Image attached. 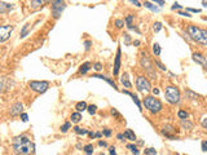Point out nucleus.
I'll return each instance as SVG.
<instances>
[{"label":"nucleus","mask_w":207,"mask_h":155,"mask_svg":"<svg viewBox=\"0 0 207 155\" xmlns=\"http://www.w3.org/2000/svg\"><path fill=\"white\" fill-rule=\"evenodd\" d=\"M13 150L17 155H31L35 151V145L27 136H17L13 139Z\"/></svg>","instance_id":"f257e3e1"},{"label":"nucleus","mask_w":207,"mask_h":155,"mask_svg":"<svg viewBox=\"0 0 207 155\" xmlns=\"http://www.w3.org/2000/svg\"><path fill=\"white\" fill-rule=\"evenodd\" d=\"M186 32H188V36L192 40L200 43L202 45H207V30L200 29L194 25H189L186 29Z\"/></svg>","instance_id":"f03ea898"},{"label":"nucleus","mask_w":207,"mask_h":155,"mask_svg":"<svg viewBox=\"0 0 207 155\" xmlns=\"http://www.w3.org/2000/svg\"><path fill=\"white\" fill-rule=\"evenodd\" d=\"M144 106L153 114H158L159 111H162V109H163L162 102L158 98L152 97V96H148V97L144 98Z\"/></svg>","instance_id":"7ed1b4c3"},{"label":"nucleus","mask_w":207,"mask_h":155,"mask_svg":"<svg viewBox=\"0 0 207 155\" xmlns=\"http://www.w3.org/2000/svg\"><path fill=\"white\" fill-rule=\"evenodd\" d=\"M165 97L166 100L172 103V105H176V103H179L181 101V94H180V91L174 87V85H168V87L166 88L165 91Z\"/></svg>","instance_id":"20e7f679"},{"label":"nucleus","mask_w":207,"mask_h":155,"mask_svg":"<svg viewBox=\"0 0 207 155\" xmlns=\"http://www.w3.org/2000/svg\"><path fill=\"white\" fill-rule=\"evenodd\" d=\"M141 59H140V63H141V66L146 70V73L149 74V76L152 78V79H157V73L154 71V65H153V62L150 61V58H149V56L146 54V53H141Z\"/></svg>","instance_id":"39448f33"},{"label":"nucleus","mask_w":207,"mask_h":155,"mask_svg":"<svg viewBox=\"0 0 207 155\" xmlns=\"http://www.w3.org/2000/svg\"><path fill=\"white\" fill-rule=\"evenodd\" d=\"M29 87L31 91L34 92H36V93H44L48 91L49 88V83L46 82V80H43V82H39V80H32L29 83Z\"/></svg>","instance_id":"423d86ee"},{"label":"nucleus","mask_w":207,"mask_h":155,"mask_svg":"<svg viewBox=\"0 0 207 155\" xmlns=\"http://www.w3.org/2000/svg\"><path fill=\"white\" fill-rule=\"evenodd\" d=\"M65 8H66V3L62 2V0H55V2H52V16H53V18L58 20L60 16L65 11Z\"/></svg>","instance_id":"0eeeda50"},{"label":"nucleus","mask_w":207,"mask_h":155,"mask_svg":"<svg viewBox=\"0 0 207 155\" xmlns=\"http://www.w3.org/2000/svg\"><path fill=\"white\" fill-rule=\"evenodd\" d=\"M136 87L140 92L142 93H148L149 91H152V85H150V82L146 79L145 76H139L136 80Z\"/></svg>","instance_id":"6e6552de"},{"label":"nucleus","mask_w":207,"mask_h":155,"mask_svg":"<svg viewBox=\"0 0 207 155\" xmlns=\"http://www.w3.org/2000/svg\"><path fill=\"white\" fill-rule=\"evenodd\" d=\"M14 27L12 25H4L0 26V43H5L8 39L11 38L12 32H13Z\"/></svg>","instance_id":"1a4fd4ad"},{"label":"nucleus","mask_w":207,"mask_h":155,"mask_svg":"<svg viewBox=\"0 0 207 155\" xmlns=\"http://www.w3.org/2000/svg\"><path fill=\"white\" fill-rule=\"evenodd\" d=\"M12 85H13V80L11 79V78L4 76V75L0 76V92L8 91V89L12 87Z\"/></svg>","instance_id":"9d476101"},{"label":"nucleus","mask_w":207,"mask_h":155,"mask_svg":"<svg viewBox=\"0 0 207 155\" xmlns=\"http://www.w3.org/2000/svg\"><path fill=\"white\" fill-rule=\"evenodd\" d=\"M22 111H23V103L22 102H16L11 107V115L12 116H18V115L21 116Z\"/></svg>","instance_id":"9b49d317"},{"label":"nucleus","mask_w":207,"mask_h":155,"mask_svg":"<svg viewBox=\"0 0 207 155\" xmlns=\"http://www.w3.org/2000/svg\"><path fill=\"white\" fill-rule=\"evenodd\" d=\"M176 132V129L172 127V125H166V127H163V129H162V134H165L167 139H170V140H177V137H175L172 133H175Z\"/></svg>","instance_id":"f8f14e48"},{"label":"nucleus","mask_w":207,"mask_h":155,"mask_svg":"<svg viewBox=\"0 0 207 155\" xmlns=\"http://www.w3.org/2000/svg\"><path fill=\"white\" fill-rule=\"evenodd\" d=\"M193 61L194 62H197V63H200V65H202L205 68H207V57H205L203 54H201V53H193Z\"/></svg>","instance_id":"ddd939ff"},{"label":"nucleus","mask_w":207,"mask_h":155,"mask_svg":"<svg viewBox=\"0 0 207 155\" xmlns=\"http://www.w3.org/2000/svg\"><path fill=\"white\" fill-rule=\"evenodd\" d=\"M119 68H120V48L117 49V56H115V62H114V68H113V74L117 76L119 74Z\"/></svg>","instance_id":"4468645a"},{"label":"nucleus","mask_w":207,"mask_h":155,"mask_svg":"<svg viewBox=\"0 0 207 155\" xmlns=\"http://www.w3.org/2000/svg\"><path fill=\"white\" fill-rule=\"evenodd\" d=\"M91 78H96V79H101V80H105L106 83H109L111 87H113L114 89H118L117 88V84H115V82L113 80V79H110V78H108V76H105V75H99V74H93Z\"/></svg>","instance_id":"2eb2a0df"},{"label":"nucleus","mask_w":207,"mask_h":155,"mask_svg":"<svg viewBox=\"0 0 207 155\" xmlns=\"http://www.w3.org/2000/svg\"><path fill=\"white\" fill-rule=\"evenodd\" d=\"M14 8L13 4H9V3H4V2H0V14H4V13H8L9 11H12Z\"/></svg>","instance_id":"dca6fc26"},{"label":"nucleus","mask_w":207,"mask_h":155,"mask_svg":"<svg viewBox=\"0 0 207 155\" xmlns=\"http://www.w3.org/2000/svg\"><path fill=\"white\" fill-rule=\"evenodd\" d=\"M92 66H93V65H92L89 61H87V62L82 63V65H80V67H79V73H80V74H83V75H84V74H87V73L91 70V68H92Z\"/></svg>","instance_id":"f3484780"},{"label":"nucleus","mask_w":207,"mask_h":155,"mask_svg":"<svg viewBox=\"0 0 207 155\" xmlns=\"http://www.w3.org/2000/svg\"><path fill=\"white\" fill-rule=\"evenodd\" d=\"M123 93H124V94H128V96H131V97H132V100H133V102L136 103V106H137V107H139V110H140V111L142 110V105H141V102H140V100H139V98H137V97L135 96V94H133V93H131V92H128V91H123Z\"/></svg>","instance_id":"a211bd4d"},{"label":"nucleus","mask_w":207,"mask_h":155,"mask_svg":"<svg viewBox=\"0 0 207 155\" xmlns=\"http://www.w3.org/2000/svg\"><path fill=\"white\" fill-rule=\"evenodd\" d=\"M120 82H122V84L124 85L126 88H131V87H132V84H131V82H129V78H128V74H127V73H124V74L122 75V78H120Z\"/></svg>","instance_id":"6ab92c4d"},{"label":"nucleus","mask_w":207,"mask_h":155,"mask_svg":"<svg viewBox=\"0 0 207 155\" xmlns=\"http://www.w3.org/2000/svg\"><path fill=\"white\" fill-rule=\"evenodd\" d=\"M123 137L127 140H129V141H136V134L132 132V129H127V131L124 132V134H123Z\"/></svg>","instance_id":"aec40b11"},{"label":"nucleus","mask_w":207,"mask_h":155,"mask_svg":"<svg viewBox=\"0 0 207 155\" xmlns=\"http://www.w3.org/2000/svg\"><path fill=\"white\" fill-rule=\"evenodd\" d=\"M87 103H85L84 101H80V102H78L76 105H75V109H76V113H82V111L84 110H87Z\"/></svg>","instance_id":"412c9836"},{"label":"nucleus","mask_w":207,"mask_h":155,"mask_svg":"<svg viewBox=\"0 0 207 155\" xmlns=\"http://www.w3.org/2000/svg\"><path fill=\"white\" fill-rule=\"evenodd\" d=\"M181 127H183L184 129L190 131V129H193V123L189 119H184V120H181Z\"/></svg>","instance_id":"4be33fe9"},{"label":"nucleus","mask_w":207,"mask_h":155,"mask_svg":"<svg viewBox=\"0 0 207 155\" xmlns=\"http://www.w3.org/2000/svg\"><path fill=\"white\" fill-rule=\"evenodd\" d=\"M80 120H82V114L80 113H73L71 114V122L73 123H79L80 122Z\"/></svg>","instance_id":"5701e85b"},{"label":"nucleus","mask_w":207,"mask_h":155,"mask_svg":"<svg viewBox=\"0 0 207 155\" xmlns=\"http://www.w3.org/2000/svg\"><path fill=\"white\" fill-rule=\"evenodd\" d=\"M142 5H145V8H148V9H150L152 12H158L159 11V8L153 5V3H150V2H145Z\"/></svg>","instance_id":"b1692460"},{"label":"nucleus","mask_w":207,"mask_h":155,"mask_svg":"<svg viewBox=\"0 0 207 155\" xmlns=\"http://www.w3.org/2000/svg\"><path fill=\"white\" fill-rule=\"evenodd\" d=\"M74 131H75V133H76V134H79V136L88 134V131H87V129L80 128V127H75V128H74Z\"/></svg>","instance_id":"393cba45"},{"label":"nucleus","mask_w":207,"mask_h":155,"mask_svg":"<svg viewBox=\"0 0 207 155\" xmlns=\"http://www.w3.org/2000/svg\"><path fill=\"white\" fill-rule=\"evenodd\" d=\"M127 149L131 150V153L135 154V155H139V154H140L139 149H137V146H135V145H132V143H128V145H127Z\"/></svg>","instance_id":"a878e982"},{"label":"nucleus","mask_w":207,"mask_h":155,"mask_svg":"<svg viewBox=\"0 0 207 155\" xmlns=\"http://www.w3.org/2000/svg\"><path fill=\"white\" fill-rule=\"evenodd\" d=\"M185 94L188 96V98H190V100H195V98L200 97L197 93H194V92H193V91H190V89H186V91H185Z\"/></svg>","instance_id":"bb28decb"},{"label":"nucleus","mask_w":207,"mask_h":155,"mask_svg":"<svg viewBox=\"0 0 207 155\" xmlns=\"http://www.w3.org/2000/svg\"><path fill=\"white\" fill-rule=\"evenodd\" d=\"M83 150H84V153L87 154V155H92V153H93V145H85L84 148H83Z\"/></svg>","instance_id":"cd10ccee"},{"label":"nucleus","mask_w":207,"mask_h":155,"mask_svg":"<svg viewBox=\"0 0 207 155\" xmlns=\"http://www.w3.org/2000/svg\"><path fill=\"white\" fill-rule=\"evenodd\" d=\"M153 52H154L155 56L161 54V45L158 44V43H154V44H153Z\"/></svg>","instance_id":"c85d7f7f"},{"label":"nucleus","mask_w":207,"mask_h":155,"mask_svg":"<svg viewBox=\"0 0 207 155\" xmlns=\"http://www.w3.org/2000/svg\"><path fill=\"white\" fill-rule=\"evenodd\" d=\"M177 116H179L181 120H184V119H188V118H189V114L186 113V111H184V110H179Z\"/></svg>","instance_id":"c756f323"},{"label":"nucleus","mask_w":207,"mask_h":155,"mask_svg":"<svg viewBox=\"0 0 207 155\" xmlns=\"http://www.w3.org/2000/svg\"><path fill=\"white\" fill-rule=\"evenodd\" d=\"M29 29H30V23H26L23 26V29L21 31V38H25L26 35H27V32H29Z\"/></svg>","instance_id":"7c9ffc66"},{"label":"nucleus","mask_w":207,"mask_h":155,"mask_svg":"<svg viewBox=\"0 0 207 155\" xmlns=\"http://www.w3.org/2000/svg\"><path fill=\"white\" fill-rule=\"evenodd\" d=\"M135 18V16L133 14H128L127 16V18H126V23H127V27H129V26H132V21Z\"/></svg>","instance_id":"2f4dec72"},{"label":"nucleus","mask_w":207,"mask_h":155,"mask_svg":"<svg viewBox=\"0 0 207 155\" xmlns=\"http://www.w3.org/2000/svg\"><path fill=\"white\" fill-rule=\"evenodd\" d=\"M145 155H157V150H155L154 148H148L145 149Z\"/></svg>","instance_id":"473e14b6"},{"label":"nucleus","mask_w":207,"mask_h":155,"mask_svg":"<svg viewBox=\"0 0 207 155\" xmlns=\"http://www.w3.org/2000/svg\"><path fill=\"white\" fill-rule=\"evenodd\" d=\"M70 127H71V123H70V122H66V123L61 127V132H62V133H66L69 129H70Z\"/></svg>","instance_id":"72a5a7b5"},{"label":"nucleus","mask_w":207,"mask_h":155,"mask_svg":"<svg viewBox=\"0 0 207 155\" xmlns=\"http://www.w3.org/2000/svg\"><path fill=\"white\" fill-rule=\"evenodd\" d=\"M87 110H88V113H89L91 115H94V114H96L97 106H96V105H89V106L87 107Z\"/></svg>","instance_id":"f704fd0d"},{"label":"nucleus","mask_w":207,"mask_h":155,"mask_svg":"<svg viewBox=\"0 0 207 155\" xmlns=\"http://www.w3.org/2000/svg\"><path fill=\"white\" fill-rule=\"evenodd\" d=\"M153 30H154V32H159L162 30V23L161 22H155L153 25Z\"/></svg>","instance_id":"c9c22d12"},{"label":"nucleus","mask_w":207,"mask_h":155,"mask_svg":"<svg viewBox=\"0 0 207 155\" xmlns=\"http://www.w3.org/2000/svg\"><path fill=\"white\" fill-rule=\"evenodd\" d=\"M44 4V2H40V0H38V2H35V0H34V2H31V7L32 8H39L40 5H43Z\"/></svg>","instance_id":"e433bc0d"},{"label":"nucleus","mask_w":207,"mask_h":155,"mask_svg":"<svg viewBox=\"0 0 207 155\" xmlns=\"http://www.w3.org/2000/svg\"><path fill=\"white\" fill-rule=\"evenodd\" d=\"M115 26L118 29H122L123 26H124V21H122V20H115Z\"/></svg>","instance_id":"4c0bfd02"},{"label":"nucleus","mask_w":207,"mask_h":155,"mask_svg":"<svg viewBox=\"0 0 207 155\" xmlns=\"http://www.w3.org/2000/svg\"><path fill=\"white\" fill-rule=\"evenodd\" d=\"M93 68H94L96 71H101V70H102V63H100V62L93 63Z\"/></svg>","instance_id":"58836bf2"},{"label":"nucleus","mask_w":207,"mask_h":155,"mask_svg":"<svg viewBox=\"0 0 207 155\" xmlns=\"http://www.w3.org/2000/svg\"><path fill=\"white\" fill-rule=\"evenodd\" d=\"M155 65H157V66L161 68V70H163V71H166V70H167V67H166L165 65H163V63H161L159 61H155Z\"/></svg>","instance_id":"ea45409f"},{"label":"nucleus","mask_w":207,"mask_h":155,"mask_svg":"<svg viewBox=\"0 0 207 155\" xmlns=\"http://www.w3.org/2000/svg\"><path fill=\"white\" fill-rule=\"evenodd\" d=\"M201 125L206 129V131H207V116H205L202 120H201Z\"/></svg>","instance_id":"a19ab883"},{"label":"nucleus","mask_w":207,"mask_h":155,"mask_svg":"<svg viewBox=\"0 0 207 155\" xmlns=\"http://www.w3.org/2000/svg\"><path fill=\"white\" fill-rule=\"evenodd\" d=\"M21 120H22V122H27V120H29V115L27 114H26V113H22L21 114Z\"/></svg>","instance_id":"79ce46f5"},{"label":"nucleus","mask_w":207,"mask_h":155,"mask_svg":"<svg viewBox=\"0 0 207 155\" xmlns=\"http://www.w3.org/2000/svg\"><path fill=\"white\" fill-rule=\"evenodd\" d=\"M102 134H105L106 137H110L111 136V129H104V131H102Z\"/></svg>","instance_id":"37998d69"},{"label":"nucleus","mask_w":207,"mask_h":155,"mask_svg":"<svg viewBox=\"0 0 207 155\" xmlns=\"http://www.w3.org/2000/svg\"><path fill=\"white\" fill-rule=\"evenodd\" d=\"M181 8H183V7H181L179 3H174V5L171 7V9H172V11H175V9H181Z\"/></svg>","instance_id":"c03bdc74"},{"label":"nucleus","mask_w":207,"mask_h":155,"mask_svg":"<svg viewBox=\"0 0 207 155\" xmlns=\"http://www.w3.org/2000/svg\"><path fill=\"white\" fill-rule=\"evenodd\" d=\"M84 45H85V50H88V49L91 48V45H92V43H91V40H85V43H84Z\"/></svg>","instance_id":"a18cd8bd"},{"label":"nucleus","mask_w":207,"mask_h":155,"mask_svg":"<svg viewBox=\"0 0 207 155\" xmlns=\"http://www.w3.org/2000/svg\"><path fill=\"white\" fill-rule=\"evenodd\" d=\"M109 153H110V155H117V151H115L114 146H110V148H109Z\"/></svg>","instance_id":"49530a36"},{"label":"nucleus","mask_w":207,"mask_h":155,"mask_svg":"<svg viewBox=\"0 0 207 155\" xmlns=\"http://www.w3.org/2000/svg\"><path fill=\"white\" fill-rule=\"evenodd\" d=\"M124 43H126L127 45L129 44V43H131V38H129V35H128V34H126V35H124Z\"/></svg>","instance_id":"de8ad7c7"},{"label":"nucleus","mask_w":207,"mask_h":155,"mask_svg":"<svg viewBox=\"0 0 207 155\" xmlns=\"http://www.w3.org/2000/svg\"><path fill=\"white\" fill-rule=\"evenodd\" d=\"M202 151H207V140H205V141H202Z\"/></svg>","instance_id":"09e8293b"},{"label":"nucleus","mask_w":207,"mask_h":155,"mask_svg":"<svg viewBox=\"0 0 207 155\" xmlns=\"http://www.w3.org/2000/svg\"><path fill=\"white\" fill-rule=\"evenodd\" d=\"M186 12H193V13H201V9H194V8H188Z\"/></svg>","instance_id":"8fccbe9b"},{"label":"nucleus","mask_w":207,"mask_h":155,"mask_svg":"<svg viewBox=\"0 0 207 155\" xmlns=\"http://www.w3.org/2000/svg\"><path fill=\"white\" fill-rule=\"evenodd\" d=\"M154 3H155V4H158L159 7H162V5H165V4H166V2H163V0H155Z\"/></svg>","instance_id":"3c124183"},{"label":"nucleus","mask_w":207,"mask_h":155,"mask_svg":"<svg viewBox=\"0 0 207 155\" xmlns=\"http://www.w3.org/2000/svg\"><path fill=\"white\" fill-rule=\"evenodd\" d=\"M179 16H183V17H190L188 12H179Z\"/></svg>","instance_id":"603ef678"},{"label":"nucleus","mask_w":207,"mask_h":155,"mask_svg":"<svg viewBox=\"0 0 207 155\" xmlns=\"http://www.w3.org/2000/svg\"><path fill=\"white\" fill-rule=\"evenodd\" d=\"M99 146H101V148H102V146H104V148H106L108 143L105 141H99Z\"/></svg>","instance_id":"864d4df0"},{"label":"nucleus","mask_w":207,"mask_h":155,"mask_svg":"<svg viewBox=\"0 0 207 155\" xmlns=\"http://www.w3.org/2000/svg\"><path fill=\"white\" fill-rule=\"evenodd\" d=\"M131 3H132V4H135L136 7H141V3H140V2H137V0H132Z\"/></svg>","instance_id":"5fc2aeb1"},{"label":"nucleus","mask_w":207,"mask_h":155,"mask_svg":"<svg viewBox=\"0 0 207 155\" xmlns=\"http://www.w3.org/2000/svg\"><path fill=\"white\" fill-rule=\"evenodd\" d=\"M152 91H153V93L155 94V96H157V94H159V89H158V88H153Z\"/></svg>","instance_id":"6e6d98bb"},{"label":"nucleus","mask_w":207,"mask_h":155,"mask_svg":"<svg viewBox=\"0 0 207 155\" xmlns=\"http://www.w3.org/2000/svg\"><path fill=\"white\" fill-rule=\"evenodd\" d=\"M101 134H102V133L97 132V133H94V137H96V139H100V137H101Z\"/></svg>","instance_id":"4d7b16f0"},{"label":"nucleus","mask_w":207,"mask_h":155,"mask_svg":"<svg viewBox=\"0 0 207 155\" xmlns=\"http://www.w3.org/2000/svg\"><path fill=\"white\" fill-rule=\"evenodd\" d=\"M111 114H113V115H114V114H115V115H118V111H117L115 109H111Z\"/></svg>","instance_id":"13d9d810"},{"label":"nucleus","mask_w":207,"mask_h":155,"mask_svg":"<svg viewBox=\"0 0 207 155\" xmlns=\"http://www.w3.org/2000/svg\"><path fill=\"white\" fill-rule=\"evenodd\" d=\"M88 136L92 137V139H96V137H94V133H93V132H88Z\"/></svg>","instance_id":"bf43d9fd"},{"label":"nucleus","mask_w":207,"mask_h":155,"mask_svg":"<svg viewBox=\"0 0 207 155\" xmlns=\"http://www.w3.org/2000/svg\"><path fill=\"white\" fill-rule=\"evenodd\" d=\"M117 137H118V140H123V139H124V137H123V134H120V133H119Z\"/></svg>","instance_id":"052dcab7"},{"label":"nucleus","mask_w":207,"mask_h":155,"mask_svg":"<svg viewBox=\"0 0 207 155\" xmlns=\"http://www.w3.org/2000/svg\"><path fill=\"white\" fill-rule=\"evenodd\" d=\"M133 44H135V45H140V41L136 40V41H133Z\"/></svg>","instance_id":"680f3d73"},{"label":"nucleus","mask_w":207,"mask_h":155,"mask_svg":"<svg viewBox=\"0 0 207 155\" xmlns=\"http://www.w3.org/2000/svg\"><path fill=\"white\" fill-rule=\"evenodd\" d=\"M202 5H203V7H206V8H207V2H202Z\"/></svg>","instance_id":"e2e57ef3"}]
</instances>
